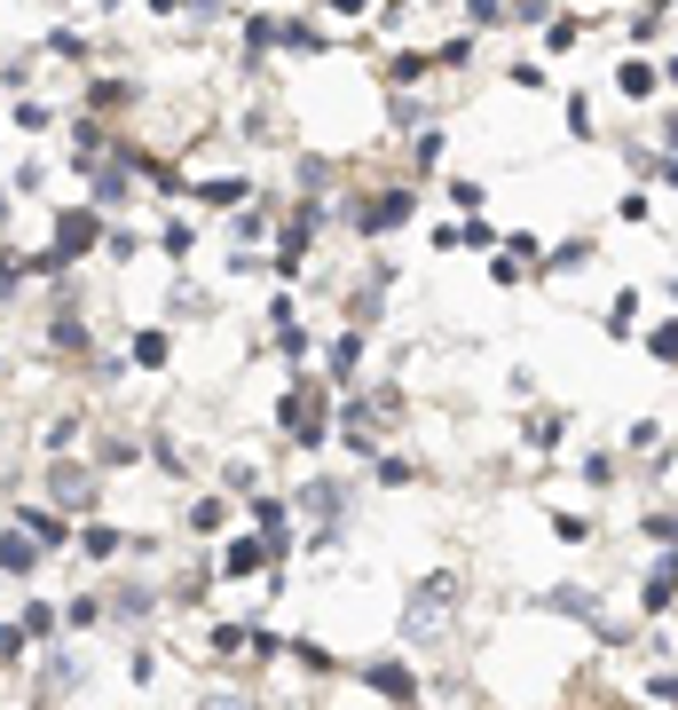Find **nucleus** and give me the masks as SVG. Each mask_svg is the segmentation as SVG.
<instances>
[{"mask_svg": "<svg viewBox=\"0 0 678 710\" xmlns=\"http://www.w3.org/2000/svg\"><path fill=\"white\" fill-rule=\"evenodd\" d=\"M623 95H655V63L647 56H623Z\"/></svg>", "mask_w": 678, "mask_h": 710, "instance_id": "obj_2", "label": "nucleus"}, {"mask_svg": "<svg viewBox=\"0 0 678 710\" xmlns=\"http://www.w3.org/2000/svg\"><path fill=\"white\" fill-rule=\"evenodd\" d=\"M568 134H592V95H568Z\"/></svg>", "mask_w": 678, "mask_h": 710, "instance_id": "obj_4", "label": "nucleus"}, {"mask_svg": "<svg viewBox=\"0 0 678 710\" xmlns=\"http://www.w3.org/2000/svg\"><path fill=\"white\" fill-rule=\"evenodd\" d=\"M324 9H331V16H363V0H324Z\"/></svg>", "mask_w": 678, "mask_h": 710, "instance_id": "obj_5", "label": "nucleus"}, {"mask_svg": "<svg viewBox=\"0 0 678 710\" xmlns=\"http://www.w3.org/2000/svg\"><path fill=\"white\" fill-rule=\"evenodd\" d=\"M434 63H443V72H458V63H473V32H450V40H443V56H434Z\"/></svg>", "mask_w": 678, "mask_h": 710, "instance_id": "obj_3", "label": "nucleus"}, {"mask_svg": "<svg viewBox=\"0 0 678 710\" xmlns=\"http://www.w3.org/2000/svg\"><path fill=\"white\" fill-rule=\"evenodd\" d=\"M48 56H63V63H87V56H95V40H87V32H72V24H63V32H48Z\"/></svg>", "mask_w": 678, "mask_h": 710, "instance_id": "obj_1", "label": "nucleus"}]
</instances>
